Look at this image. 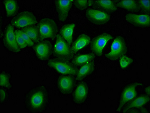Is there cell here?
I'll list each match as a JSON object with an SVG mask.
<instances>
[{
    "label": "cell",
    "mask_w": 150,
    "mask_h": 113,
    "mask_svg": "<svg viewBox=\"0 0 150 113\" xmlns=\"http://www.w3.org/2000/svg\"><path fill=\"white\" fill-rule=\"evenodd\" d=\"M48 90L44 85L35 86L25 95V107L30 112H42L48 106Z\"/></svg>",
    "instance_id": "obj_1"
},
{
    "label": "cell",
    "mask_w": 150,
    "mask_h": 113,
    "mask_svg": "<svg viewBox=\"0 0 150 113\" xmlns=\"http://www.w3.org/2000/svg\"><path fill=\"white\" fill-rule=\"evenodd\" d=\"M40 41L47 38L54 40L57 35L58 28L53 19L48 18L42 19L38 25Z\"/></svg>",
    "instance_id": "obj_2"
},
{
    "label": "cell",
    "mask_w": 150,
    "mask_h": 113,
    "mask_svg": "<svg viewBox=\"0 0 150 113\" xmlns=\"http://www.w3.org/2000/svg\"><path fill=\"white\" fill-rule=\"evenodd\" d=\"M53 48V54L56 58L69 61L74 55L72 53L70 46L64 40L60 34H57Z\"/></svg>",
    "instance_id": "obj_3"
},
{
    "label": "cell",
    "mask_w": 150,
    "mask_h": 113,
    "mask_svg": "<svg viewBox=\"0 0 150 113\" xmlns=\"http://www.w3.org/2000/svg\"><path fill=\"white\" fill-rule=\"evenodd\" d=\"M48 65L63 74L76 76L79 70L77 67L75 66L69 61L57 58L49 60Z\"/></svg>",
    "instance_id": "obj_4"
},
{
    "label": "cell",
    "mask_w": 150,
    "mask_h": 113,
    "mask_svg": "<svg viewBox=\"0 0 150 113\" xmlns=\"http://www.w3.org/2000/svg\"><path fill=\"white\" fill-rule=\"evenodd\" d=\"M127 52V47L124 38L118 36L113 42L110 52L106 54L105 56L112 61H115L121 56L125 55Z\"/></svg>",
    "instance_id": "obj_5"
},
{
    "label": "cell",
    "mask_w": 150,
    "mask_h": 113,
    "mask_svg": "<svg viewBox=\"0 0 150 113\" xmlns=\"http://www.w3.org/2000/svg\"><path fill=\"white\" fill-rule=\"evenodd\" d=\"M141 83L136 82L130 83L124 88L121 95L119 104L116 111L120 112L127 102L136 97L137 93L136 88L138 86H143Z\"/></svg>",
    "instance_id": "obj_6"
},
{
    "label": "cell",
    "mask_w": 150,
    "mask_h": 113,
    "mask_svg": "<svg viewBox=\"0 0 150 113\" xmlns=\"http://www.w3.org/2000/svg\"><path fill=\"white\" fill-rule=\"evenodd\" d=\"M37 23V19L34 14L28 11L19 13L11 20V25L18 28L33 25Z\"/></svg>",
    "instance_id": "obj_7"
},
{
    "label": "cell",
    "mask_w": 150,
    "mask_h": 113,
    "mask_svg": "<svg viewBox=\"0 0 150 113\" xmlns=\"http://www.w3.org/2000/svg\"><path fill=\"white\" fill-rule=\"evenodd\" d=\"M38 59L41 61L48 60L52 54L53 46L50 41L43 40L35 43L33 47Z\"/></svg>",
    "instance_id": "obj_8"
},
{
    "label": "cell",
    "mask_w": 150,
    "mask_h": 113,
    "mask_svg": "<svg viewBox=\"0 0 150 113\" xmlns=\"http://www.w3.org/2000/svg\"><path fill=\"white\" fill-rule=\"evenodd\" d=\"M112 39L111 35L105 32L94 37L91 42V48L93 53L98 56H102L105 46Z\"/></svg>",
    "instance_id": "obj_9"
},
{
    "label": "cell",
    "mask_w": 150,
    "mask_h": 113,
    "mask_svg": "<svg viewBox=\"0 0 150 113\" xmlns=\"http://www.w3.org/2000/svg\"><path fill=\"white\" fill-rule=\"evenodd\" d=\"M13 26L11 24L6 26L4 32L3 44L5 47L11 52L18 53L20 51L16 43Z\"/></svg>",
    "instance_id": "obj_10"
},
{
    "label": "cell",
    "mask_w": 150,
    "mask_h": 113,
    "mask_svg": "<svg viewBox=\"0 0 150 113\" xmlns=\"http://www.w3.org/2000/svg\"><path fill=\"white\" fill-rule=\"evenodd\" d=\"M76 84V79L72 75L60 76L57 79L58 88L59 91L64 95L71 94Z\"/></svg>",
    "instance_id": "obj_11"
},
{
    "label": "cell",
    "mask_w": 150,
    "mask_h": 113,
    "mask_svg": "<svg viewBox=\"0 0 150 113\" xmlns=\"http://www.w3.org/2000/svg\"><path fill=\"white\" fill-rule=\"evenodd\" d=\"M86 16L89 22L96 25L106 24L110 19V15L107 13L93 9L86 10Z\"/></svg>",
    "instance_id": "obj_12"
},
{
    "label": "cell",
    "mask_w": 150,
    "mask_h": 113,
    "mask_svg": "<svg viewBox=\"0 0 150 113\" xmlns=\"http://www.w3.org/2000/svg\"><path fill=\"white\" fill-rule=\"evenodd\" d=\"M125 19L135 27L142 28H147L150 27V18L147 14L128 13L125 16Z\"/></svg>",
    "instance_id": "obj_13"
},
{
    "label": "cell",
    "mask_w": 150,
    "mask_h": 113,
    "mask_svg": "<svg viewBox=\"0 0 150 113\" xmlns=\"http://www.w3.org/2000/svg\"><path fill=\"white\" fill-rule=\"evenodd\" d=\"M89 93L87 83L84 81L79 83L72 95L74 102L76 104H81L85 102Z\"/></svg>",
    "instance_id": "obj_14"
},
{
    "label": "cell",
    "mask_w": 150,
    "mask_h": 113,
    "mask_svg": "<svg viewBox=\"0 0 150 113\" xmlns=\"http://www.w3.org/2000/svg\"><path fill=\"white\" fill-rule=\"evenodd\" d=\"M73 1H56L55 7L58 19L60 22H64L67 19Z\"/></svg>",
    "instance_id": "obj_15"
},
{
    "label": "cell",
    "mask_w": 150,
    "mask_h": 113,
    "mask_svg": "<svg viewBox=\"0 0 150 113\" xmlns=\"http://www.w3.org/2000/svg\"><path fill=\"white\" fill-rule=\"evenodd\" d=\"M91 42V38L85 34L80 35L72 43L71 47V50L73 54L77 53L80 50L88 45Z\"/></svg>",
    "instance_id": "obj_16"
},
{
    "label": "cell",
    "mask_w": 150,
    "mask_h": 113,
    "mask_svg": "<svg viewBox=\"0 0 150 113\" xmlns=\"http://www.w3.org/2000/svg\"><path fill=\"white\" fill-rule=\"evenodd\" d=\"M131 101L126 105L122 112L126 113L127 110L131 109L143 107L144 105L149 102L150 97L147 95H142L137 98L135 97Z\"/></svg>",
    "instance_id": "obj_17"
},
{
    "label": "cell",
    "mask_w": 150,
    "mask_h": 113,
    "mask_svg": "<svg viewBox=\"0 0 150 113\" xmlns=\"http://www.w3.org/2000/svg\"><path fill=\"white\" fill-rule=\"evenodd\" d=\"M94 69V61H90L81 66L76 75V80L77 81H82L86 77L92 74Z\"/></svg>",
    "instance_id": "obj_18"
},
{
    "label": "cell",
    "mask_w": 150,
    "mask_h": 113,
    "mask_svg": "<svg viewBox=\"0 0 150 113\" xmlns=\"http://www.w3.org/2000/svg\"><path fill=\"white\" fill-rule=\"evenodd\" d=\"M75 26L74 23L64 25L60 30V35L69 46L71 45L73 41V31Z\"/></svg>",
    "instance_id": "obj_19"
},
{
    "label": "cell",
    "mask_w": 150,
    "mask_h": 113,
    "mask_svg": "<svg viewBox=\"0 0 150 113\" xmlns=\"http://www.w3.org/2000/svg\"><path fill=\"white\" fill-rule=\"evenodd\" d=\"M96 55L91 53L85 54L77 55L73 56L72 63L76 66H81L86 63L94 61Z\"/></svg>",
    "instance_id": "obj_20"
},
{
    "label": "cell",
    "mask_w": 150,
    "mask_h": 113,
    "mask_svg": "<svg viewBox=\"0 0 150 113\" xmlns=\"http://www.w3.org/2000/svg\"><path fill=\"white\" fill-rule=\"evenodd\" d=\"M3 3L5 6L7 18L13 17L18 13L19 10L18 2L15 0H4Z\"/></svg>",
    "instance_id": "obj_21"
},
{
    "label": "cell",
    "mask_w": 150,
    "mask_h": 113,
    "mask_svg": "<svg viewBox=\"0 0 150 113\" xmlns=\"http://www.w3.org/2000/svg\"><path fill=\"white\" fill-rule=\"evenodd\" d=\"M116 6L133 12H137L140 10L138 2L135 1H122L117 3Z\"/></svg>",
    "instance_id": "obj_22"
},
{
    "label": "cell",
    "mask_w": 150,
    "mask_h": 113,
    "mask_svg": "<svg viewBox=\"0 0 150 113\" xmlns=\"http://www.w3.org/2000/svg\"><path fill=\"white\" fill-rule=\"evenodd\" d=\"M22 31L28 35L35 43L40 42L39 28L38 26L31 25L23 28Z\"/></svg>",
    "instance_id": "obj_23"
},
{
    "label": "cell",
    "mask_w": 150,
    "mask_h": 113,
    "mask_svg": "<svg viewBox=\"0 0 150 113\" xmlns=\"http://www.w3.org/2000/svg\"><path fill=\"white\" fill-rule=\"evenodd\" d=\"M95 3L97 6L109 12L113 13L117 10L116 5L110 0H99L96 1Z\"/></svg>",
    "instance_id": "obj_24"
},
{
    "label": "cell",
    "mask_w": 150,
    "mask_h": 113,
    "mask_svg": "<svg viewBox=\"0 0 150 113\" xmlns=\"http://www.w3.org/2000/svg\"><path fill=\"white\" fill-rule=\"evenodd\" d=\"M10 74L6 72H2L0 76V85L7 89H10L11 85L10 82Z\"/></svg>",
    "instance_id": "obj_25"
},
{
    "label": "cell",
    "mask_w": 150,
    "mask_h": 113,
    "mask_svg": "<svg viewBox=\"0 0 150 113\" xmlns=\"http://www.w3.org/2000/svg\"><path fill=\"white\" fill-rule=\"evenodd\" d=\"M93 4V2L92 1L77 0L74 2L75 7L81 11L85 10L88 6H91Z\"/></svg>",
    "instance_id": "obj_26"
},
{
    "label": "cell",
    "mask_w": 150,
    "mask_h": 113,
    "mask_svg": "<svg viewBox=\"0 0 150 113\" xmlns=\"http://www.w3.org/2000/svg\"><path fill=\"white\" fill-rule=\"evenodd\" d=\"M16 40L20 49H23L27 47V43L21 35L19 32V30H16L14 31Z\"/></svg>",
    "instance_id": "obj_27"
},
{
    "label": "cell",
    "mask_w": 150,
    "mask_h": 113,
    "mask_svg": "<svg viewBox=\"0 0 150 113\" xmlns=\"http://www.w3.org/2000/svg\"><path fill=\"white\" fill-rule=\"evenodd\" d=\"M119 62L121 67L124 69L127 67L129 65L133 62L134 60L131 58L125 56L123 55L120 58Z\"/></svg>",
    "instance_id": "obj_28"
},
{
    "label": "cell",
    "mask_w": 150,
    "mask_h": 113,
    "mask_svg": "<svg viewBox=\"0 0 150 113\" xmlns=\"http://www.w3.org/2000/svg\"><path fill=\"white\" fill-rule=\"evenodd\" d=\"M150 2L149 0H139L138 1V4L140 10L147 13H148L150 11Z\"/></svg>",
    "instance_id": "obj_29"
},
{
    "label": "cell",
    "mask_w": 150,
    "mask_h": 113,
    "mask_svg": "<svg viewBox=\"0 0 150 113\" xmlns=\"http://www.w3.org/2000/svg\"><path fill=\"white\" fill-rule=\"evenodd\" d=\"M19 32L23 40L27 43V47H33L35 44V43L31 40L27 34L22 31V30H19Z\"/></svg>",
    "instance_id": "obj_30"
},
{
    "label": "cell",
    "mask_w": 150,
    "mask_h": 113,
    "mask_svg": "<svg viewBox=\"0 0 150 113\" xmlns=\"http://www.w3.org/2000/svg\"><path fill=\"white\" fill-rule=\"evenodd\" d=\"M126 113H146L149 112L144 107H142L139 108H133L127 110Z\"/></svg>",
    "instance_id": "obj_31"
},
{
    "label": "cell",
    "mask_w": 150,
    "mask_h": 113,
    "mask_svg": "<svg viewBox=\"0 0 150 113\" xmlns=\"http://www.w3.org/2000/svg\"><path fill=\"white\" fill-rule=\"evenodd\" d=\"M6 91L4 89H1V103L6 100Z\"/></svg>",
    "instance_id": "obj_32"
},
{
    "label": "cell",
    "mask_w": 150,
    "mask_h": 113,
    "mask_svg": "<svg viewBox=\"0 0 150 113\" xmlns=\"http://www.w3.org/2000/svg\"><path fill=\"white\" fill-rule=\"evenodd\" d=\"M144 90L147 95L150 97V86L146 87Z\"/></svg>",
    "instance_id": "obj_33"
}]
</instances>
